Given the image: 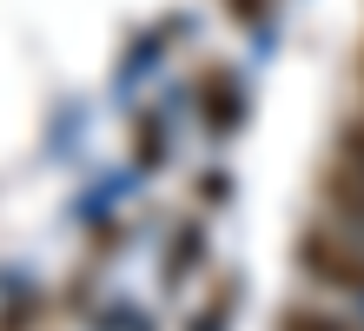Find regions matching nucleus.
Masks as SVG:
<instances>
[{
    "label": "nucleus",
    "mask_w": 364,
    "mask_h": 331,
    "mask_svg": "<svg viewBox=\"0 0 364 331\" xmlns=\"http://www.w3.org/2000/svg\"><path fill=\"white\" fill-rule=\"evenodd\" d=\"M278 331H364V318L338 312V305H325V298H298V305H285Z\"/></svg>",
    "instance_id": "obj_1"
}]
</instances>
